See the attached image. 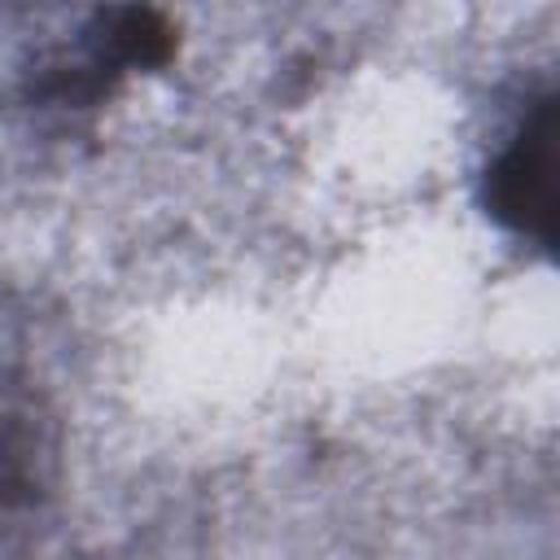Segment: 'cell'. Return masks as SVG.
Listing matches in <instances>:
<instances>
[{
	"instance_id": "obj_1",
	"label": "cell",
	"mask_w": 560,
	"mask_h": 560,
	"mask_svg": "<svg viewBox=\"0 0 560 560\" xmlns=\"http://www.w3.org/2000/svg\"><path fill=\"white\" fill-rule=\"evenodd\" d=\"M486 206L521 236L551 241V96L538 101L486 171Z\"/></svg>"
}]
</instances>
